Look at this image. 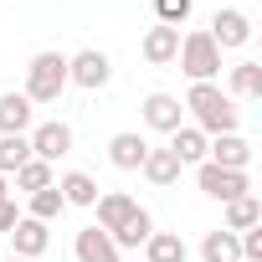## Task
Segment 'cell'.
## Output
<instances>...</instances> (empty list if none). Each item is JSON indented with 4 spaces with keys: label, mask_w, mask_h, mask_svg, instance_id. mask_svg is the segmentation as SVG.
Masks as SVG:
<instances>
[{
    "label": "cell",
    "mask_w": 262,
    "mask_h": 262,
    "mask_svg": "<svg viewBox=\"0 0 262 262\" xmlns=\"http://www.w3.org/2000/svg\"><path fill=\"white\" fill-rule=\"evenodd\" d=\"M201 262H242V242H236V231H226V226L206 231V242H201Z\"/></svg>",
    "instance_id": "17"
},
{
    "label": "cell",
    "mask_w": 262,
    "mask_h": 262,
    "mask_svg": "<svg viewBox=\"0 0 262 262\" xmlns=\"http://www.w3.org/2000/svg\"><path fill=\"white\" fill-rule=\"evenodd\" d=\"M180 52V26H149L144 31V62L149 67H170Z\"/></svg>",
    "instance_id": "12"
},
{
    "label": "cell",
    "mask_w": 262,
    "mask_h": 262,
    "mask_svg": "<svg viewBox=\"0 0 262 262\" xmlns=\"http://www.w3.org/2000/svg\"><path fill=\"white\" fill-rule=\"evenodd\" d=\"M252 226H262V201L257 195H236L226 206V231H252Z\"/></svg>",
    "instance_id": "22"
},
{
    "label": "cell",
    "mask_w": 262,
    "mask_h": 262,
    "mask_svg": "<svg viewBox=\"0 0 262 262\" xmlns=\"http://www.w3.org/2000/svg\"><path fill=\"white\" fill-rule=\"evenodd\" d=\"M190 6H195V0H155V16H160V26H185Z\"/></svg>",
    "instance_id": "27"
},
{
    "label": "cell",
    "mask_w": 262,
    "mask_h": 262,
    "mask_svg": "<svg viewBox=\"0 0 262 262\" xmlns=\"http://www.w3.org/2000/svg\"><path fill=\"white\" fill-rule=\"evenodd\" d=\"M47 185H57V175H52V165H47V160H26V165L16 170V190L36 195V190H47Z\"/></svg>",
    "instance_id": "24"
},
{
    "label": "cell",
    "mask_w": 262,
    "mask_h": 262,
    "mask_svg": "<svg viewBox=\"0 0 262 262\" xmlns=\"http://www.w3.org/2000/svg\"><path fill=\"white\" fill-rule=\"evenodd\" d=\"M57 190H62V201H67V206H98V180H93V175H82V170L62 175V180H57Z\"/></svg>",
    "instance_id": "19"
},
{
    "label": "cell",
    "mask_w": 262,
    "mask_h": 262,
    "mask_svg": "<svg viewBox=\"0 0 262 262\" xmlns=\"http://www.w3.org/2000/svg\"><path fill=\"white\" fill-rule=\"evenodd\" d=\"M26 160H31V144H26V134H0V175H16Z\"/></svg>",
    "instance_id": "26"
},
{
    "label": "cell",
    "mask_w": 262,
    "mask_h": 262,
    "mask_svg": "<svg viewBox=\"0 0 262 262\" xmlns=\"http://www.w3.org/2000/svg\"><path fill=\"white\" fill-rule=\"evenodd\" d=\"M0 201H11V180L6 175H0Z\"/></svg>",
    "instance_id": "29"
},
{
    "label": "cell",
    "mask_w": 262,
    "mask_h": 262,
    "mask_svg": "<svg viewBox=\"0 0 262 262\" xmlns=\"http://www.w3.org/2000/svg\"><path fill=\"white\" fill-rule=\"evenodd\" d=\"M11 247H16V257H26V262H36L47 247H52V231H47V221H31V216H21L11 231Z\"/></svg>",
    "instance_id": "9"
},
{
    "label": "cell",
    "mask_w": 262,
    "mask_h": 262,
    "mask_svg": "<svg viewBox=\"0 0 262 262\" xmlns=\"http://www.w3.org/2000/svg\"><path fill=\"white\" fill-rule=\"evenodd\" d=\"M108 77H113V62H108V52L88 47V52L67 57V82H77V88L98 93V88H108Z\"/></svg>",
    "instance_id": "5"
},
{
    "label": "cell",
    "mask_w": 262,
    "mask_h": 262,
    "mask_svg": "<svg viewBox=\"0 0 262 262\" xmlns=\"http://www.w3.org/2000/svg\"><path fill=\"white\" fill-rule=\"evenodd\" d=\"M206 144H211V139L201 134L195 123H180L175 134H170V155H175L180 165H206Z\"/></svg>",
    "instance_id": "14"
},
{
    "label": "cell",
    "mask_w": 262,
    "mask_h": 262,
    "mask_svg": "<svg viewBox=\"0 0 262 262\" xmlns=\"http://www.w3.org/2000/svg\"><path fill=\"white\" fill-rule=\"evenodd\" d=\"M144 252H149V262H185V242H180V231H155V236L144 242Z\"/></svg>",
    "instance_id": "25"
},
{
    "label": "cell",
    "mask_w": 262,
    "mask_h": 262,
    "mask_svg": "<svg viewBox=\"0 0 262 262\" xmlns=\"http://www.w3.org/2000/svg\"><path fill=\"white\" fill-rule=\"evenodd\" d=\"M206 160L221 165V170H247V165H252V144H247L242 134H216V139L206 144Z\"/></svg>",
    "instance_id": "10"
},
{
    "label": "cell",
    "mask_w": 262,
    "mask_h": 262,
    "mask_svg": "<svg viewBox=\"0 0 262 262\" xmlns=\"http://www.w3.org/2000/svg\"><path fill=\"white\" fill-rule=\"evenodd\" d=\"M175 62H180V72H185L190 82H211V77L221 72V47L211 41V31H190V36H180Z\"/></svg>",
    "instance_id": "3"
},
{
    "label": "cell",
    "mask_w": 262,
    "mask_h": 262,
    "mask_svg": "<svg viewBox=\"0 0 262 262\" xmlns=\"http://www.w3.org/2000/svg\"><path fill=\"white\" fill-rule=\"evenodd\" d=\"M72 247H77V262H118L113 236H108V231H98V226H82Z\"/></svg>",
    "instance_id": "16"
},
{
    "label": "cell",
    "mask_w": 262,
    "mask_h": 262,
    "mask_svg": "<svg viewBox=\"0 0 262 262\" xmlns=\"http://www.w3.org/2000/svg\"><path fill=\"white\" fill-rule=\"evenodd\" d=\"M62 88H67V57L62 52H36L31 67H26V98H31V108L36 103H57Z\"/></svg>",
    "instance_id": "2"
},
{
    "label": "cell",
    "mask_w": 262,
    "mask_h": 262,
    "mask_svg": "<svg viewBox=\"0 0 262 262\" xmlns=\"http://www.w3.org/2000/svg\"><path fill=\"white\" fill-rule=\"evenodd\" d=\"M149 236H155V216H149V211L139 206L134 216H128V221H123V226L113 231V247H118V252H123V247H144Z\"/></svg>",
    "instance_id": "18"
},
{
    "label": "cell",
    "mask_w": 262,
    "mask_h": 262,
    "mask_svg": "<svg viewBox=\"0 0 262 262\" xmlns=\"http://www.w3.org/2000/svg\"><path fill=\"white\" fill-rule=\"evenodd\" d=\"M139 170H144V175H149V180H155V185H175V180H180V170H185V165H180V160H175V155H170V149H149V155H144V165H139Z\"/></svg>",
    "instance_id": "21"
},
{
    "label": "cell",
    "mask_w": 262,
    "mask_h": 262,
    "mask_svg": "<svg viewBox=\"0 0 262 262\" xmlns=\"http://www.w3.org/2000/svg\"><path fill=\"white\" fill-rule=\"evenodd\" d=\"M6 262H26V257H6Z\"/></svg>",
    "instance_id": "30"
},
{
    "label": "cell",
    "mask_w": 262,
    "mask_h": 262,
    "mask_svg": "<svg viewBox=\"0 0 262 262\" xmlns=\"http://www.w3.org/2000/svg\"><path fill=\"white\" fill-rule=\"evenodd\" d=\"M144 155H149V139H144V134H113V139H108V160H113V170H139Z\"/></svg>",
    "instance_id": "13"
},
{
    "label": "cell",
    "mask_w": 262,
    "mask_h": 262,
    "mask_svg": "<svg viewBox=\"0 0 262 262\" xmlns=\"http://www.w3.org/2000/svg\"><path fill=\"white\" fill-rule=\"evenodd\" d=\"M21 221V211H16V201H0V231H11Z\"/></svg>",
    "instance_id": "28"
},
{
    "label": "cell",
    "mask_w": 262,
    "mask_h": 262,
    "mask_svg": "<svg viewBox=\"0 0 262 262\" xmlns=\"http://www.w3.org/2000/svg\"><path fill=\"white\" fill-rule=\"evenodd\" d=\"M26 144H31V160H67L72 155V128L62 123V118H52V123H36L31 134H26Z\"/></svg>",
    "instance_id": "6"
},
{
    "label": "cell",
    "mask_w": 262,
    "mask_h": 262,
    "mask_svg": "<svg viewBox=\"0 0 262 262\" xmlns=\"http://www.w3.org/2000/svg\"><path fill=\"white\" fill-rule=\"evenodd\" d=\"M134 211H139V201H134V195H123V190H103V195H98V231H108V236H113L128 216H134Z\"/></svg>",
    "instance_id": "11"
},
{
    "label": "cell",
    "mask_w": 262,
    "mask_h": 262,
    "mask_svg": "<svg viewBox=\"0 0 262 262\" xmlns=\"http://www.w3.org/2000/svg\"><path fill=\"white\" fill-rule=\"evenodd\" d=\"M31 98L26 93H0V134H26L31 128Z\"/></svg>",
    "instance_id": "15"
},
{
    "label": "cell",
    "mask_w": 262,
    "mask_h": 262,
    "mask_svg": "<svg viewBox=\"0 0 262 262\" xmlns=\"http://www.w3.org/2000/svg\"><path fill=\"white\" fill-rule=\"evenodd\" d=\"M144 123L160 128V134H175V128L185 123V103H180L175 93H149V98H144Z\"/></svg>",
    "instance_id": "7"
},
{
    "label": "cell",
    "mask_w": 262,
    "mask_h": 262,
    "mask_svg": "<svg viewBox=\"0 0 262 262\" xmlns=\"http://www.w3.org/2000/svg\"><path fill=\"white\" fill-rule=\"evenodd\" d=\"M185 108H190V118H195V128L201 134H236V103L216 88V82H190V93H185Z\"/></svg>",
    "instance_id": "1"
},
{
    "label": "cell",
    "mask_w": 262,
    "mask_h": 262,
    "mask_svg": "<svg viewBox=\"0 0 262 262\" xmlns=\"http://www.w3.org/2000/svg\"><path fill=\"white\" fill-rule=\"evenodd\" d=\"M226 88H231L226 98H262V62H236Z\"/></svg>",
    "instance_id": "20"
},
{
    "label": "cell",
    "mask_w": 262,
    "mask_h": 262,
    "mask_svg": "<svg viewBox=\"0 0 262 262\" xmlns=\"http://www.w3.org/2000/svg\"><path fill=\"white\" fill-rule=\"evenodd\" d=\"M195 185L211 195V201H221V206H231L236 195H252V180H247V170H221V165H201L195 170Z\"/></svg>",
    "instance_id": "4"
},
{
    "label": "cell",
    "mask_w": 262,
    "mask_h": 262,
    "mask_svg": "<svg viewBox=\"0 0 262 262\" xmlns=\"http://www.w3.org/2000/svg\"><path fill=\"white\" fill-rule=\"evenodd\" d=\"M62 211H67V201H62V190H57V185H47V190L26 195V216H31V221H57Z\"/></svg>",
    "instance_id": "23"
},
{
    "label": "cell",
    "mask_w": 262,
    "mask_h": 262,
    "mask_svg": "<svg viewBox=\"0 0 262 262\" xmlns=\"http://www.w3.org/2000/svg\"><path fill=\"white\" fill-rule=\"evenodd\" d=\"M211 41L226 52V47H247L252 41V21H247V11H236V6H226V11H216V21H211Z\"/></svg>",
    "instance_id": "8"
}]
</instances>
